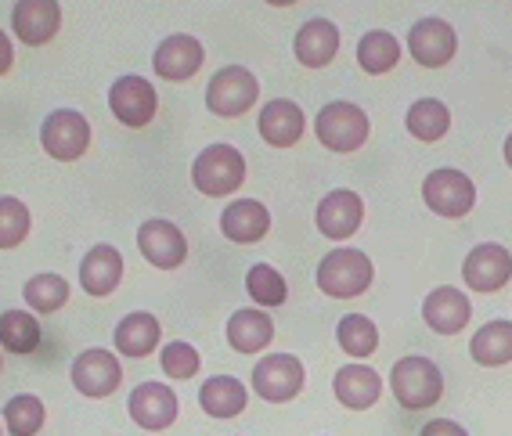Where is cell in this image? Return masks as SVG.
I'll list each match as a JSON object with an SVG mask.
<instances>
[{
	"label": "cell",
	"mask_w": 512,
	"mask_h": 436,
	"mask_svg": "<svg viewBox=\"0 0 512 436\" xmlns=\"http://www.w3.org/2000/svg\"><path fill=\"white\" fill-rule=\"evenodd\" d=\"M361 220H365V202H361V195L350 188L329 191V195L318 202V213H314L318 231L325 238H332V242H343V238L357 235Z\"/></svg>",
	"instance_id": "obj_13"
},
{
	"label": "cell",
	"mask_w": 512,
	"mask_h": 436,
	"mask_svg": "<svg viewBox=\"0 0 512 436\" xmlns=\"http://www.w3.org/2000/svg\"><path fill=\"white\" fill-rule=\"evenodd\" d=\"M469 354L484 368L512 361V321H487L473 339H469Z\"/></svg>",
	"instance_id": "obj_27"
},
{
	"label": "cell",
	"mask_w": 512,
	"mask_h": 436,
	"mask_svg": "<svg viewBox=\"0 0 512 436\" xmlns=\"http://www.w3.org/2000/svg\"><path fill=\"white\" fill-rule=\"evenodd\" d=\"M206 62V51L195 37L188 33H174V37H166L163 44L156 47V55H152V69H156L159 80H170V83H184L192 80L195 73L202 69Z\"/></svg>",
	"instance_id": "obj_17"
},
{
	"label": "cell",
	"mask_w": 512,
	"mask_h": 436,
	"mask_svg": "<svg viewBox=\"0 0 512 436\" xmlns=\"http://www.w3.org/2000/svg\"><path fill=\"white\" fill-rule=\"evenodd\" d=\"M404 123H408V134L430 145V141H440V137L451 130V109L437 98H419L412 109H408Z\"/></svg>",
	"instance_id": "obj_29"
},
{
	"label": "cell",
	"mask_w": 512,
	"mask_h": 436,
	"mask_svg": "<svg viewBox=\"0 0 512 436\" xmlns=\"http://www.w3.org/2000/svg\"><path fill=\"white\" fill-rule=\"evenodd\" d=\"M275 339V321L264 310H235L228 318V343L235 354H260Z\"/></svg>",
	"instance_id": "obj_26"
},
{
	"label": "cell",
	"mask_w": 512,
	"mask_h": 436,
	"mask_svg": "<svg viewBox=\"0 0 512 436\" xmlns=\"http://www.w3.org/2000/svg\"><path fill=\"white\" fill-rule=\"evenodd\" d=\"M336 339L350 357H372L379 350V328L365 314H347V318L339 321Z\"/></svg>",
	"instance_id": "obj_33"
},
{
	"label": "cell",
	"mask_w": 512,
	"mask_h": 436,
	"mask_svg": "<svg viewBox=\"0 0 512 436\" xmlns=\"http://www.w3.org/2000/svg\"><path fill=\"white\" fill-rule=\"evenodd\" d=\"M332 390H336L339 404L350 411H365L372 408L375 400L383 397V379L375 368L368 364H347V368H339L336 379H332Z\"/></svg>",
	"instance_id": "obj_23"
},
{
	"label": "cell",
	"mask_w": 512,
	"mask_h": 436,
	"mask_svg": "<svg viewBox=\"0 0 512 436\" xmlns=\"http://www.w3.org/2000/svg\"><path fill=\"white\" fill-rule=\"evenodd\" d=\"M159 364H163V372L170 375V379H195V372H199V350H195L192 343H184V339H174V343L163 346V354H159Z\"/></svg>",
	"instance_id": "obj_36"
},
{
	"label": "cell",
	"mask_w": 512,
	"mask_h": 436,
	"mask_svg": "<svg viewBox=\"0 0 512 436\" xmlns=\"http://www.w3.org/2000/svg\"><path fill=\"white\" fill-rule=\"evenodd\" d=\"M397 62H401V44H397L394 33L368 29L365 37H361V44H357V65H361L368 76H383V73H390Z\"/></svg>",
	"instance_id": "obj_28"
},
{
	"label": "cell",
	"mask_w": 512,
	"mask_h": 436,
	"mask_svg": "<svg viewBox=\"0 0 512 436\" xmlns=\"http://www.w3.org/2000/svg\"><path fill=\"white\" fill-rule=\"evenodd\" d=\"M159 339H163L159 318L156 314H145V310L127 314V318L116 325V332H112V343H116L119 354L134 357V361H141V357L152 354V350L159 346Z\"/></svg>",
	"instance_id": "obj_24"
},
{
	"label": "cell",
	"mask_w": 512,
	"mask_h": 436,
	"mask_svg": "<svg viewBox=\"0 0 512 436\" xmlns=\"http://www.w3.org/2000/svg\"><path fill=\"white\" fill-rule=\"evenodd\" d=\"M11 29L26 47H44L62 29V4L55 0H22L11 8Z\"/></svg>",
	"instance_id": "obj_14"
},
{
	"label": "cell",
	"mask_w": 512,
	"mask_h": 436,
	"mask_svg": "<svg viewBox=\"0 0 512 436\" xmlns=\"http://www.w3.org/2000/svg\"><path fill=\"white\" fill-rule=\"evenodd\" d=\"M314 134L329 152L347 155L365 145L368 134H372V123H368L365 109H357L354 101H329L314 116Z\"/></svg>",
	"instance_id": "obj_4"
},
{
	"label": "cell",
	"mask_w": 512,
	"mask_h": 436,
	"mask_svg": "<svg viewBox=\"0 0 512 436\" xmlns=\"http://www.w3.org/2000/svg\"><path fill=\"white\" fill-rule=\"evenodd\" d=\"M127 411L141 429L159 433V429L174 426L181 404H177V393L170 390L166 382H141V386H134V393H130Z\"/></svg>",
	"instance_id": "obj_12"
},
{
	"label": "cell",
	"mask_w": 512,
	"mask_h": 436,
	"mask_svg": "<svg viewBox=\"0 0 512 436\" xmlns=\"http://www.w3.org/2000/svg\"><path fill=\"white\" fill-rule=\"evenodd\" d=\"M242 181H246V155L235 145H210L195 155L192 184L202 195L224 199V195H235Z\"/></svg>",
	"instance_id": "obj_2"
},
{
	"label": "cell",
	"mask_w": 512,
	"mask_h": 436,
	"mask_svg": "<svg viewBox=\"0 0 512 436\" xmlns=\"http://www.w3.org/2000/svg\"><path fill=\"white\" fill-rule=\"evenodd\" d=\"M246 404V382H238L235 375H213L199 386V408L210 418H235L246 411Z\"/></svg>",
	"instance_id": "obj_25"
},
{
	"label": "cell",
	"mask_w": 512,
	"mask_h": 436,
	"mask_svg": "<svg viewBox=\"0 0 512 436\" xmlns=\"http://www.w3.org/2000/svg\"><path fill=\"white\" fill-rule=\"evenodd\" d=\"M0 368H4V364H0Z\"/></svg>",
	"instance_id": "obj_41"
},
{
	"label": "cell",
	"mask_w": 512,
	"mask_h": 436,
	"mask_svg": "<svg viewBox=\"0 0 512 436\" xmlns=\"http://www.w3.org/2000/svg\"><path fill=\"white\" fill-rule=\"evenodd\" d=\"M296 62L307 65V69H325L332 65V58L339 55V26L329 19H311L296 29L293 40Z\"/></svg>",
	"instance_id": "obj_22"
},
{
	"label": "cell",
	"mask_w": 512,
	"mask_h": 436,
	"mask_svg": "<svg viewBox=\"0 0 512 436\" xmlns=\"http://www.w3.org/2000/svg\"><path fill=\"white\" fill-rule=\"evenodd\" d=\"M419 436H469V433L458 422H451V418H433V422H426L419 429Z\"/></svg>",
	"instance_id": "obj_37"
},
{
	"label": "cell",
	"mask_w": 512,
	"mask_h": 436,
	"mask_svg": "<svg viewBox=\"0 0 512 436\" xmlns=\"http://www.w3.org/2000/svg\"><path fill=\"white\" fill-rule=\"evenodd\" d=\"M375 278V267L361 249H336L318 264V289L332 300H357L365 296Z\"/></svg>",
	"instance_id": "obj_3"
},
{
	"label": "cell",
	"mask_w": 512,
	"mask_h": 436,
	"mask_svg": "<svg viewBox=\"0 0 512 436\" xmlns=\"http://www.w3.org/2000/svg\"><path fill=\"white\" fill-rule=\"evenodd\" d=\"M40 145L58 163H76L91 148V123L76 109H55L40 123Z\"/></svg>",
	"instance_id": "obj_6"
},
{
	"label": "cell",
	"mask_w": 512,
	"mask_h": 436,
	"mask_svg": "<svg viewBox=\"0 0 512 436\" xmlns=\"http://www.w3.org/2000/svg\"><path fill=\"white\" fill-rule=\"evenodd\" d=\"M408 51H412V58L422 69H444V65L455 58L458 37H455V29H451V22L422 19V22H415L412 33H408Z\"/></svg>",
	"instance_id": "obj_15"
},
{
	"label": "cell",
	"mask_w": 512,
	"mask_h": 436,
	"mask_svg": "<svg viewBox=\"0 0 512 436\" xmlns=\"http://www.w3.org/2000/svg\"><path fill=\"white\" fill-rule=\"evenodd\" d=\"M44 400L33 397V393H19V397H11L8 404H4V415H0V422L8 426L11 436H37L40 429H44Z\"/></svg>",
	"instance_id": "obj_31"
},
{
	"label": "cell",
	"mask_w": 512,
	"mask_h": 436,
	"mask_svg": "<svg viewBox=\"0 0 512 436\" xmlns=\"http://www.w3.org/2000/svg\"><path fill=\"white\" fill-rule=\"evenodd\" d=\"M33 217L29 206L15 195H0V249H19L29 238Z\"/></svg>",
	"instance_id": "obj_34"
},
{
	"label": "cell",
	"mask_w": 512,
	"mask_h": 436,
	"mask_svg": "<svg viewBox=\"0 0 512 436\" xmlns=\"http://www.w3.org/2000/svg\"><path fill=\"white\" fill-rule=\"evenodd\" d=\"M422 199H426V206H430L437 217L458 220V217H466V213H473L476 184L469 181L462 170L440 166V170L426 173V181H422Z\"/></svg>",
	"instance_id": "obj_7"
},
{
	"label": "cell",
	"mask_w": 512,
	"mask_h": 436,
	"mask_svg": "<svg viewBox=\"0 0 512 436\" xmlns=\"http://www.w3.org/2000/svg\"><path fill=\"white\" fill-rule=\"evenodd\" d=\"M220 231H224V238L235 242V246H253V242H260V238L271 231V213H267L264 202L235 199L220 213Z\"/></svg>",
	"instance_id": "obj_19"
},
{
	"label": "cell",
	"mask_w": 512,
	"mask_h": 436,
	"mask_svg": "<svg viewBox=\"0 0 512 436\" xmlns=\"http://www.w3.org/2000/svg\"><path fill=\"white\" fill-rule=\"evenodd\" d=\"M256 130H260V137H264L271 148H293L303 137V130H307V116H303V109L296 101L275 98L260 109Z\"/></svg>",
	"instance_id": "obj_18"
},
{
	"label": "cell",
	"mask_w": 512,
	"mask_h": 436,
	"mask_svg": "<svg viewBox=\"0 0 512 436\" xmlns=\"http://www.w3.org/2000/svg\"><path fill=\"white\" fill-rule=\"evenodd\" d=\"M138 249L148 264L159 271H177L188 260V238L170 220H145L138 228Z\"/></svg>",
	"instance_id": "obj_11"
},
{
	"label": "cell",
	"mask_w": 512,
	"mask_h": 436,
	"mask_svg": "<svg viewBox=\"0 0 512 436\" xmlns=\"http://www.w3.org/2000/svg\"><path fill=\"white\" fill-rule=\"evenodd\" d=\"M505 163H509V166H512V134H509V137H505Z\"/></svg>",
	"instance_id": "obj_39"
},
{
	"label": "cell",
	"mask_w": 512,
	"mask_h": 436,
	"mask_svg": "<svg viewBox=\"0 0 512 436\" xmlns=\"http://www.w3.org/2000/svg\"><path fill=\"white\" fill-rule=\"evenodd\" d=\"M256 98H260V83H256V76L249 73V69H242V65H224V69H217L210 87H206V109L224 119L246 116L256 105Z\"/></svg>",
	"instance_id": "obj_5"
},
{
	"label": "cell",
	"mask_w": 512,
	"mask_h": 436,
	"mask_svg": "<svg viewBox=\"0 0 512 436\" xmlns=\"http://www.w3.org/2000/svg\"><path fill=\"white\" fill-rule=\"evenodd\" d=\"M22 296H26V307L29 310H40V314H55V310H62L65 303H69V282H65L62 274H33L26 282V289H22Z\"/></svg>",
	"instance_id": "obj_32"
},
{
	"label": "cell",
	"mask_w": 512,
	"mask_h": 436,
	"mask_svg": "<svg viewBox=\"0 0 512 436\" xmlns=\"http://www.w3.org/2000/svg\"><path fill=\"white\" fill-rule=\"evenodd\" d=\"M246 292L260 307H282L285 296H289V285L271 264H253L246 274Z\"/></svg>",
	"instance_id": "obj_35"
},
{
	"label": "cell",
	"mask_w": 512,
	"mask_h": 436,
	"mask_svg": "<svg viewBox=\"0 0 512 436\" xmlns=\"http://www.w3.org/2000/svg\"><path fill=\"white\" fill-rule=\"evenodd\" d=\"M109 109L112 116L130 130L148 127L159 112V94L145 76H119L109 87Z\"/></svg>",
	"instance_id": "obj_8"
},
{
	"label": "cell",
	"mask_w": 512,
	"mask_h": 436,
	"mask_svg": "<svg viewBox=\"0 0 512 436\" xmlns=\"http://www.w3.org/2000/svg\"><path fill=\"white\" fill-rule=\"evenodd\" d=\"M119 282H123V256H119V249L109 246V242L94 246L91 253L80 260V289L87 292V296H94V300L112 296V292L119 289Z\"/></svg>",
	"instance_id": "obj_20"
},
{
	"label": "cell",
	"mask_w": 512,
	"mask_h": 436,
	"mask_svg": "<svg viewBox=\"0 0 512 436\" xmlns=\"http://www.w3.org/2000/svg\"><path fill=\"white\" fill-rule=\"evenodd\" d=\"M390 386L404 411H426L444 397V375L430 357H401L390 372Z\"/></svg>",
	"instance_id": "obj_1"
},
{
	"label": "cell",
	"mask_w": 512,
	"mask_h": 436,
	"mask_svg": "<svg viewBox=\"0 0 512 436\" xmlns=\"http://www.w3.org/2000/svg\"><path fill=\"white\" fill-rule=\"evenodd\" d=\"M512 278V253L498 242H484L466 256L462 282L473 292H498Z\"/></svg>",
	"instance_id": "obj_16"
},
{
	"label": "cell",
	"mask_w": 512,
	"mask_h": 436,
	"mask_svg": "<svg viewBox=\"0 0 512 436\" xmlns=\"http://www.w3.org/2000/svg\"><path fill=\"white\" fill-rule=\"evenodd\" d=\"M0 436H4V422H0Z\"/></svg>",
	"instance_id": "obj_40"
},
{
	"label": "cell",
	"mask_w": 512,
	"mask_h": 436,
	"mask_svg": "<svg viewBox=\"0 0 512 436\" xmlns=\"http://www.w3.org/2000/svg\"><path fill=\"white\" fill-rule=\"evenodd\" d=\"M0 346L11 354H33L40 346V325L29 310H4L0 314Z\"/></svg>",
	"instance_id": "obj_30"
},
{
	"label": "cell",
	"mask_w": 512,
	"mask_h": 436,
	"mask_svg": "<svg viewBox=\"0 0 512 436\" xmlns=\"http://www.w3.org/2000/svg\"><path fill=\"white\" fill-rule=\"evenodd\" d=\"M11 65H15V47H11L8 33L0 29V76H8V73H11Z\"/></svg>",
	"instance_id": "obj_38"
},
{
	"label": "cell",
	"mask_w": 512,
	"mask_h": 436,
	"mask_svg": "<svg viewBox=\"0 0 512 436\" xmlns=\"http://www.w3.org/2000/svg\"><path fill=\"white\" fill-rule=\"evenodd\" d=\"M469 318H473V307H469L466 296L458 289H451V285L433 289L430 296H426V303H422V321H426L437 336H455V332H462V328L469 325Z\"/></svg>",
	"instance_id": "obj_21"
},
{
	"label": "cell",
	"mask_w": 512,
	"mask_h": 436,
	"mask_svg": "<svg viewBox=\"0 0 512 436\" xmlns=\"http://www.w3.org/2000/svg\"><path fill=\"white\" fill-rule=\"evenodd\" d=\"M303 379H307V372H303L300 357L267 354L264 361L253 368V393L271 400V404H289L293 397H300Z\"/></svg>",
	"instance_id": "obj_9"
},
{
	"label": "cell",
	"mask_w": 512,
	"mask_h": 436,
	"mask_svg": "<svg viewBox=\"0 0 512 436\" xmlns=\"http://www.w3.org/2000/svg\"><path fill=\"white\" fill-rule=\"evenodd\" d=\"M73 386L83 393V397L101 400V397H112L119 390V382H123V364H119L116 354L109 350H101V346H91V350H83L80 357L73 361Z\"/></svg>",
	"instance_id": "obj_10"
}]
</instances>
